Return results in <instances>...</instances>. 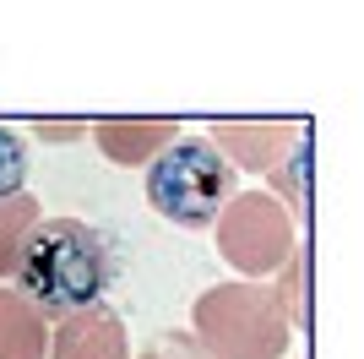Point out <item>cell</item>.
I'll use <instances>...</instances> for the list:
<instances>
[{
  "label": "cell",
  "instance_id": "6da1fadb",
  "mask_svg": "<svg viewBox=\"0 0 364 359\" xmlns=\"http://www.w3.org/2000/svg\"><path fill=\"white\" fill-rule=\"evenodd\" d=\"M120 256L104 229L82 224V218H44L33 224L16 245L11 278L16 288L49 316H82L114 288Z\"/></svg>",
  "mask_w": 364,
  "mask_h": 359
},
{
  "label": "cell",
  "instance_id": "7a4b0ae2",
  "mask_svg": "<svg viewBox=\"0 0 364 359\" xmlns=\"http://www.w3.org/2000/svg\"><path fill=\"white\" fill-rule=\"evenodd\" d=\"M228 191H234V169H228V158L213 142H201V136L168 142L147 164V207L158 212V218H168V224H180V229L218 224Z\"/></svg>",
  "mask_w": 364,
  "mask_h": 359
},
{
  "label": "cell",
  "instance_id": "3957f363",
  "mask_svg": "<svg viewBox=\"0 0 364 359\" xmlns=\"http://www.w3.org/2000/svg\"><path fill=\"white\" fill-rule=\"evenodd\" d=\"M33 175V147L16 125H0V202H11Z\"/></svg>",
  "mask_w": 364,
  "mask_h": 359
}]
</instances>
